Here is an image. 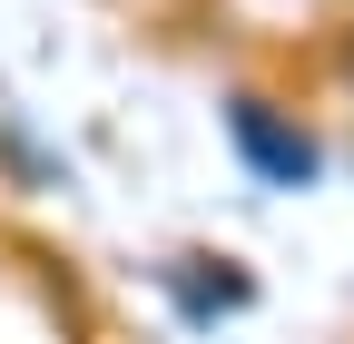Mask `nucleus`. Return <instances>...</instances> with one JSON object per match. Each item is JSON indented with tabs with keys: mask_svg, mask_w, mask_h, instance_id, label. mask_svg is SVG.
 Segmentation results:
<instances>
[]
</instances>
